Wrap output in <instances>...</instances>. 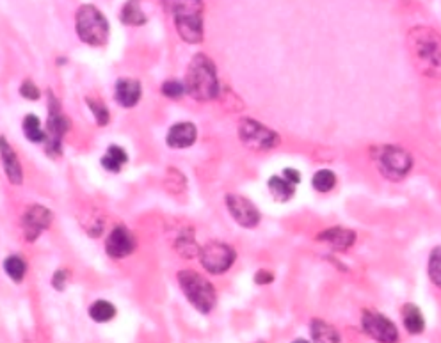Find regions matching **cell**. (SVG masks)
Masks as SVG:
<instances>
[{
    "label": "cell",
    "instance_id": "ac0fdd59",
    "mask_svg": "<svg viewBox=\"0 0 441 343\" xmlns=\"http://www.w3.org/2000/svg\"><path fill=\"white\" fill-rule=\"evenodd\" d=\"M402 313V322L406 326L407 333L411 335H420L425 329V320L424 315L420 311V308L416 305H404L401 309Z\"/></svg>",
    "mask_w": 441,
    "mask_h": 343
},
{
    "label": "cell",
    "instance_id": "5b68a950",
    "mask_svg": "<svg viewBox=\"0 0 441 343\" xmlns=\"http://www.w3.org/2000/svg\"><path fill=\"white\" fill-rule=\"evenodd\" d=\"M178 283L187 300L200 313H210L217 303V294L212 283L196 270H180Z\"/></svg>",
    "mask_w": 441,
    "mask_h": 343
},
{
    "label": "cell",
    "instance_id": "8992f818",
    "mask_svg": "<svg viewBox=\"0 0 441 343\" xmlns=\"http://www.w3.org/2000/svg\"><path fill=\"white\" fill-rule=\"evenodd\" d=\"M374 161L379 173L390 182H401L413 169V156L398 146H381L374 155Z\"/></svg>",
    "mask_w": 441,
    "mask_h": 343
},
{
    "label": "cell",
    "instance_id": "e575fe53",
    "mask_svg": "<svg viewBox=\"0 0 441 343\" xmlns=\"http://www.w3.org/2000/svg\"><path fill=\"white\" fill-rule=\"evenodd\" d=\"M171 2H176V0H171Z\"/></svg>",
    "mask_w": 441,
    "mask_h": 343
},
{
    "label": "cell",
    "instance_id": "1f68e13d",
    "mask_svg": "<svg viewBox=\"0 0 441 343\" xmlns=\"http://www.w3.org/2000/svg\"><path fill=\"white\" fill-rule=\"evenodd\" d=\"M20 93H22V96L27 98V100H38V98H40V89H38L31 80H25V82L22 84Z\"/></svg>",
    "mask_w": 441,
    "mask_h": 343
},
{
    "label": "cell",
    "instance_id": "4fadbf2b",
    "mask_svg": "<svg viewBox=\"0 0 441 343\" xmlns=\"http://www.w3.org/2000/svg\"><path fill=\"white\" fill-rule=\"evenodd\" d=\"M136 249V239L125 226H116L105 240V251L110 258H127Z\"/></svg>",
    "mask_w": 441,
    "mask_h": 343
},
{
    "label": "cell",
    "instance_id": "83f0119b",
    "mask_svg": "<svg viewBox=\"0 0 441 343\" xmlns=\"http://www.w3.org/2000/svg\"><path fill=\"white\" fill-rule=\"evenodd\" d=\"M427 270L431 281H433L438 288H441V248L433 249L431 257H429Z\"/></svg>",
    "mask_w": 441,
    "mask_h": 343
},
{
    "label": "cell",
    "instance_id": "9c48e42d",
    "mask_svg": "<svg viewBox=\"0 0 441 343\" xmlns=\"http://www.w3.org/2000/svg\"><path fill=\"white\" fill-rule=\"evenodd\" d=\"M235 257L237 252L228 244L217 242V240L206 244L205 248H201L200 252L201 265L205 267L210 274H215V276L226 272L233 265Z\"/></svg>",
    "mask_w": 441,
    "mask_h": 343
},
{
    "label": "cell",
    "instance_id": "f546056e",
    "mask_svg": "<svg viewBox=\"0 0 441 343\" xmlns=\"http://www.w3.org/2000/svg\"><path fill=\"white\" fill-rule=\"evenodd\" d=\"M160 91L162 95L167 96V98L176 100V98H180V96L185 93V84L178 82V80H166V82L162 84Z\"/></svg>",
    "mask_w": 441,
    "mask_h": 343
},
{
    "label": "cell",
    "instance_id": "cb8c5ba5",
    "mask_svg": "<svg viewBox=\"0 0 441 343\" xmlns=\"http://www.w3.org/2000/svg\"><path fill=\"white\" fill-rule=\"evenodd\" d=\"M23 134H25V137L31 143H43V141H47V132L41 126L40 117L34 116V114H27L25 119H23Z\"/></svg>",
    "mask_w": 441,
    "mask_h": 343
},
{
    "label": "cell",
    "instance_id": "44dd1931",
    "mask_svg": "<svg viewBox=\"0 0 441 343\" xmlns=\"http://www.w3.org/2000/svg\"><path fill=\"white\" fill-rule=\"evenodd\" d=\"M269 192L276 201H289L296 194V185L285 176H271L269 178Z\"/></svg>",
    "mask_w": 441,
    "mask_h": 343
},
{
    "label": "cell",
    "instance_id": "4316f807",
    "mask_svg": "<svg viewBox=\"0 0 441 343\" xmlns=\"http://www.w3.org/2000/svg\"><path fill=\"white\" fill-rule=\"evenodd\" d=\"M4 267L8 276L13 279V281L20 283L23 279V276H25L27 265H25V261H23L20 257H9L8 260H5Z\"/></svg>",
    "mask_w": 441,
    "mask_h": 343
},
{
    "label": "cell",
    "instance_id": "6da1fadb",
    "mask_svg": "<svg viewBox=\"0 0 441 343\" xmlns=\"http://www.w3.org/2000/svg\"><path fill=\"white\" fill-rule=\"evenodd\" d=\"M409 57L418 73L441 80V34L433 27L416 25L407 32Z\"/></svg>",
    "mask_w": 441,
    "mask_h": 343
},
{
    "label": "cell",
    "instance_id": "7a4b0ae2",
    "mask_svg": "<svg viewBox=\"0 0 441 343\" xmlns=\"http://www.w3.org/2000/svg\"><path fill=\"white\" fill-rule=\"evenodd\" d=\"M185 93L196 102H210L219 96V80L214 61L205 54H196L185 71Z\"/></svg>",
    "mask_w": 441,
    "mask_h": 343
},
{
    "label": "cell",
    "instance_id": "d6a6232c",
    "mask_svg": "<svg viewBox=\"0 0 441 343\" xmlns=\"http://www.w3.org/2000/svg\"><path fill=\"white\" fill-rule=\"evenodd\" d=\"M272 279H274V274L267 269H260L254 274V283L257 285H269V283H272Z\"/></svg>",
    "mask_w": 441,
    "mask_h": 343
},
{
    "label": "cell",
    "instance_id": "f1b7e54d",
    "mask_svg": "<svg viewBox=\"0 0 441 343\" xmlns=\"http://www.w3.org/2000/svg\"><path fill=\"white\" fill-rule=\"evenodd\" d=\"M86 104H88V107L91 109L93 116H95V119H97V125H105V123H109V110H107V107H105L102 102H98L97 98H91V96H88L86 98Z\"/></svg>",
    "mask_w": 441,
    "mask_h": 343
},
{
    "label": "cell",
    "instance_id": "7c38bea8",
    "mask_svg": "<svg viewBox=\"0 0 441 343\" xmlns=\"http://www.w3.org/2000/svg\"><path fill=\"white\" fill-rule=\"evenodd\" d=\"M52 224V213L41 204H32L23 213V235L27 242H36L45 230Z\"/></svg>",
    "mask_w": 441,
    "mask_h": 343
},
{
    "label": "cell",
    "instance_id": "603a6c76",
    "mask_svg": "<svg viewBox=\"0 0 441 343\" xmlns=\"http://www.w3.org/2000/svg\"><path fill=\"white\" fill-rule=\"evenodd\" d=\"M175 249L178 251L180 257L187 258V260L200 257L201 252L200 246H198L196 240H194V233H191V231L180 235L175 242Z\"/></svg>",
    "mask_w": 441,
    "mask_h": 343
},
{
    "label": "cell",
    "instance_id": "52a82bcc",
    "mask_svg": "<svg viewBox=\"0 0 441 343\" xmlns=\"http://www.w3.org/2000/svg\"><path fill=\"white\" fill-rule=\"evenodd\" d=\"M239 137L251 152H267L280 144V135L274 130L248 117L239 121Z\"/></svg>",
    "mask_w": 441,
    "mask_h": 343
},
{
    "label": "cell",
    "instance_id": "9a60e30c",
    "mask_svg": "<svg viewBox=\"0 0 441 343\" xmlns=\"http://www.w3.org/2000/svg\"><path fill=\"white\" fill-rule=\"evenodd\" d=\"M317 240L331 246L335 251H347V249L353 248L354 242H356V233H354L353 230H347V228L335 226L322 231V233L317 237Z\"/></svg>",
    "mask_w": 441,
    "mask_h": 343
},
{
    "label": "cell",
    "instance_id": "d6986e66",
    "mask_svg": "<svg viewBox=\"0 0 441 343\" xmlns=\"http://www.w3.org/2000/svg\"><path fill=\"white\" fill-rule=\"evenodd\" d=\"M311 338L313 342H322V343H337L340 342V335H338V331L328 324V322L320 320V318H313L311 320Z\"/></svg>",
    "mask_w": 441,
    "mask_h": 343
},
{
    "label": "cell",
    "instance_id": "484cf974",
    "mask_svg": "<svg viewBox=\"0 0 441 343\" xmlns=\"http://www.w3.org/2000/svg\"><path fill=\"white\" fill-rule=\"evenodd\" d=\"M311 183H313L315 191L329 192L335 189V185H337V176H335V173H333V171L320 169L313 174V180H311Z\"/></svg>",
    "mask_w": 441,
    "mask_h": 343
},
{
    "label": "cell",
    "instance_id": "ba28073f",
    "mask_svg": "<svg viewBox=\"0 0 441 343\" xmlns=\"http://www.w3.org/2000/svg\"><path fill=\"white\" fill-rule=\"evenodd\" d=\"M49 123H47V153L59 155L61 153L62 135L70 130V119L61 113V105L52 91H49Z\"/></svg>",
    "mask_w": 441,
    "mask_h": 343
},
{
    "label": "cell",
    "instance_id": "4dcf8cb0",
    "mask_svg": "<svg viewBox=\"0 0 441 343\" xmlns=\"http://www.w3.org/2000/svg\"><path fill=\"white\" fill-rule=\"evenodd\" d=\"M70 283V270L68 269H59L52 278V287L56 288L57 292H62Z\"/></svg>",
    "mask_w": 441,
    "mask_h": 343
},
{
    "label": "cell",
    "instance_id": "e0dca14e",
    "mask_svg": "<svg viewBox=\"0 0 441 343\" xmlns=\"http://www.w3.org/2000/svg\"><path fill=\"white\" fill-rule=\"evenodd\" d=\"M2 162H4L5 174H8L9 182L13 183V185H20L23 182L22 164H20L16 153L11 150V146H9L5 139H2Z\"/></svg>",
    "mask_w": 441,
    "mask_h": 343
},
{
    "label": "cell",
    "instance_id": "3957f363",
    "mask_svg": "<svg viewBox=\"0 0 441 343\" xmlns=\"http://www.w3.org/2000/svg\"><path fill=\"white\" fill-rule=\"evenodd\" d=\"M173 18L176 32L185 43L203 41V0H176L173 2Z\"/></svg>",
    "mask_w": 441,
    "mask_h": 343
},
{
    "label": "cell",
    "instance_id": "7402d4cb",
    "mask_svg": "<svg viewBox=\"0 0 441 343\" xmlns=\"http://www.w3.org/2000/svg\"><path fill=\"white\" fill-rule=\"evenodd\" d=\"M127 161L128 155L125 150L119 148V146H110V148L107 150V153L102 156V165H104L107 171L118 173V171H121L123 164H127Z\"/></svg>",
    "mask_w": 441,
    "mask_h": 343
},
{
    "label": "cell",
    "instance_id": "836d02e7",
    "mask_svg": "<svg viewBox=\"0 0 441 343\" xmlns=\"http://www.w3.org/2000/svg\"><path fill=\"white\" fill-rule=\"evenodd\" d=\"M283 176L289 180L290 183H294V185H297V183L301 182V174H299V171L292 169V167H287V169L283 171Z\"/></svg>",
    "mask_w": 441,
    "mask_h": 343
},
{
    "label": "cell",
    "instance_id": "30bf717a",
    "mask_svg": "<svg viewBox=\"0 0 441 343\" xmlns=\"http://www.w3.org/2000/svg\"><path fill=\"white\" fill-rule=\"evenodd\" d=\"M363 331L368 336L383 343H393L398 340L397 327L393 326V322L388 320L385 315L374 311V309H365L361 315Z\"/></svg>",
    "mask_w": 441,
    "mask_h": 343
},
{
    "label": "cell",
    "instance_id": "277c9868",
    "mask_svg": "<svg viewBox=\"0 0 441 343\" xmlns=\"http://www.w3.org/2000/svg\"><path fill=\"white\" fill-rule=\"evenodd\" d=\"M75 31L80 41L89 47H102L109 39V22L98 8L84 4L75 14Z\"/></svg>",
    "mask_w": 441,
    "mask_h": 343
},
{
    "label": "cell",
    "instance_id": "8fae6325",
    "mask_svg": "<svg viewBox=\"0 0 441 343\" xmlns=\"http://www.w3.org/2000/svg\"><path fill=\"white\" fill-rule=\"evenodd\" d=\"M226 206L230 210V215L233 221L242 228H254L260 222V212L249 200H246L244 196L239 194H228L226 196Z\"/></svg>",
    "mask_w": 441,
    "mask_h": 343
},
{
    "label": "cell",
    "instance_id": "5bb4252c",
    "mask_svg": "<svg viewBox=\"0 0 441 343\" xmlns=\"http://www.w3.org/2000/svg\"><path fill=\"white\" fill-rule=\"evenodd\" d=\"M198 137V130L196 126L193 123L184 121V123H176L169 128L166 135V143L169 148L175 150H182V148H189V146H193L196 143Z\"/></svg>",
    "mask_w": 441,
    "mask_h": 343
},
{
    "label": "cell",
    "instance_id": "2e32d148",
    "mask_svg": "<svg viewBox=\"0 0 441 343\" xmlns=\"http://www.w3.org/2000/svg\"><path fill=\"white\" fill-rule=\"evenodd\" d=\"M116 102H118L121 107H134V105L139 104L141 100V84L137 82L136 78H119L118 84H116Z\"/></svg>",
    "mask_w": 441,
    "mask_h": 343
},
{
    "label": "cell",
    "instance_id": "d4e9b609",
    "mask_svg": "<svg viewBox=\"0 0 441 343\" xmlns=\"http://www.w3.org/2000/svg\"><path fill=\"white\" fill-rule=\"evenodd\" d=\"M89 317L95 322L104 324V322H109L116 317V308H114L110 303H107V300H97V303L91 305V308H89Z\"/></svg>",
    "mask_w": 441,
    "mask_h": 343
},
{
    "label": "cell",
    "instance_id": "ffe728a7",
    "mask_svg": "<svg viewBox=\"0 0 441 343\" xmlns=\"http://www.w3.org/2000/svg\"><path fill=\"white\" fill-rule=\"evenodd\" d=\"M119 20L125 25H145L148 22V18L141 9V0H128L127 4L123 5L121 13H119Z\"/></svg>",
    "mask_w": 441,
    "mask_h": 343
}]
</instances>
